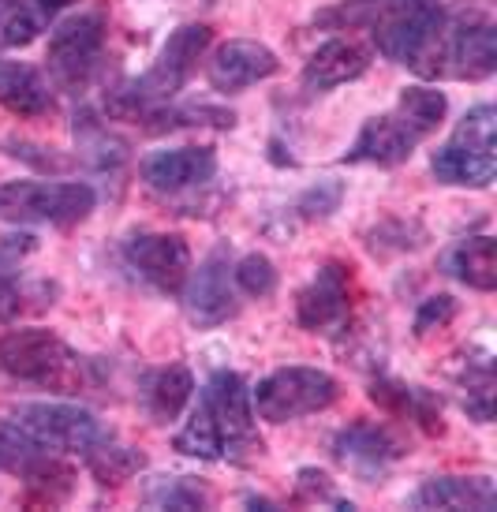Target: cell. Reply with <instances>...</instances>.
<instances>
[{"label": "cell", "instance_id": "19", "mask_svg": "<svg viewBox=\"0 0 497 512\" xmlns=\"http://www.w3.org/2000/svg\"><path fill=\"white\" fill-rule=\"evenodd\" d=\"M370 68V53L352 38H329L314 49L303 64V90L307 94H329L344 83L363 79Z\"/></svg>", "mask_w": 497, "mask_h": 512}, {"label": "cell", "instance_id": "37", "mask_svg": "<svg viewBox=\"0 0 497 512\" xmlns=\"http://www.w3.org/2000/svg\"><path fill=\"white\" fill-rule=\"evenodd\" d=\"M299 494L307 501H333V505H341V509H352V505H344L337 494H333V483H329V475L314 468H303L299 471Z\"/></svg>", "mask_w": 497, "mask_h": 512}, {"label": "cell", "instance_id": "14", "mask_svg": "<svg viewBox=\"0 0 497 512\" xmlns=\"http://www.w3.org/2000/svg\"><path fill=\"white\" fill-rule=\"evenodd\" d=\"M120 255L128 262V270H135L146 285L161 292V296H180L191 273V247L180 232H150L139 228L131 232Z\"/></svg>", "mask_w": 497, "mask_h": 512}, {"label": "cell", "instance_id": "5", "mask_svg": "<svg viewBox=\"0 0 497 512\" xmlns=\"http://www.w3.org/2000/svg\"><path fill=\"white\" fill-rule=\"evenodd\" d=\"M213 42V30L206 23H184L176 27L161 42L154 64L139 75V79H128V83L113 86L105 94V113L109 120H128V124H139L142 113H150L154 105H165L172 101L187 83L191 75L199 72V60L206 57V49Z\"/></svg>", "mask_w": 497, "mask_h": 512}, {"label": "cell", "instance_id": "2", "mask_svg": "<svg viewBox=\"0 0 497 512\" xmlns=\"http://www.w3.org/2000/svg\"><path fill=\"white\" fill-rule=\"evenodd\" d=\"M412 72L430 83H483L497 72V15L486 0L441 4Z\"/></svg>", "mask_w": 497, "mask_h": 512}, {"label": "cell", "instance_id": "21", "mask_svg": "<svg viewBox=\"0 0 497 512\" xmlns=\"http://www.w3.org/2000/svg\"><path fill=\"white\" fill-rule=\"evenodd\" d=\"M497 486L490 475H438L412 494V509H494Z\"/></svg>", "mask_w": 497, "mask_h": 512}, {"label": "cell", "instance_id": "16", "mask_svg": "<svg viewBox=\"0 0 497 512\" xmlns=\"http://www.w3.org/2000/svg\"><path fill=\"white\" fill-rule=\"evenodd\" d=\"M277 72H281V57L255 38H228L206 60V83L217 94H243L247 86L266 83Z\"/></svg>", "mask_w": 497, "mask_h": 512}, {"label": "cell", "instance_id": "10", "mask_svg": "<svg viewBox=\"0 0 497 512\" xmlns=\"http://www.w3.org/2000/svg\"><path fill=\"white\" fill-rule=\"evenodd\" d=\"M0 423L34 449L60 456H86L105 438V427L94 419V412H86L79 404H57V400L15 404L12 412L0 415Z\"/></svg>", "mask_w": 497, "mask_h": 512}, {"label": "cell", "instance_id": "24", "mask_svg": "<svg viewBox=\"0 0 497 512\" xmlns=\"http://www.w3.org/2000/svg\"><path fill=\"white\" fill-rule=\"evenodd\" d=\"M497 240L494 236H468L445 255V273L456 277L460 285L475 292H494L497 288Z\"/></svg>", "mask_w": 497, "mask_h": 512}, {"label": "cell", "instance_id": "4", "mask_svg": "<svg viewBox=\"0 0 497 512\" xmlns=\"http://www.w3.org/2000/svg\"><path fill=\"white\" fill-rule=\"evenodd\" d=\"M0 378L57 397H79L98 385L94 359L79 356L53 329H8L0 337Z\"/></svg>", "mask_w": 497, "mask_h": 512}, {"label": "cell", "instance_id": "18", "mask_svg": "<svg viewBox=\"0 0 497 512\" xmlns=\"http://www.w3.org/2000/svg\"><path fill=\"white\" fill-rule=\"evenodd\" d=\"M348 303H352V270L337 258H329L318 266L311 285L299 288L296 322L307 333H326L329 326H341L348 318Z\"/></svg>", "mask_w": 497, "mask_h": 512}, {"label": "cell", "instance_id": "29", "mask_svg": "<svg viewBox=\"0 0 497 512\" xmlns=\"http://www.w3.org/2000/svg\"><path fill=\"white\" fill-rule=\"evenodd\" d=\"M426 243V228L408 217H385L378 228L367 232V247L374 255H400V251H419Z\"/></svg>", "mask_w": 497, "mask_h": 512}, {"label": "cell", "instance_id": "30", "mask_svg": "<svg viewBox=\"0 0 497 512\" xmlns=\"http://www.w3.org/2000/svg\"><path fill=\"white\" fill-rule=\"evenodd\" d=\"M464 412L475 419V423H494V363L490 359H479V363H468V374H464Z\"/></svg>", "mask_w": 497, "mask_h": 512}, {"label": "cell", "instance_id": "6", "mask_svg": "<svg viewBox=\"0 0 497 512\" xmlns=\"http://www.w3.org/2000/svg\"><path fill=\"white\" fill-rule=\"evenodd\" d=\"M441 0H348L341 12L322 15L326 23L367 27L374 49L393 64L412 68L430 30L438 27Z\"/></svg>", "mask_w": 497, "mask_h": 512}, {"label": "cell", "instance_id": "17", "mask_svg": "<svg viewBox=\"0 0 497 512\" xmlns=\"http://www.w3.org/2000/svg\"><path fill=\"white\" fill-rule=\"evenodd\" d=\"M139 176L150 191L161 195H184L206 187L217 176V150L213 146H172L154 150L139 161Z\"/></svg>", "mask_w": 497, "mask_h": 512}, {"label": "cell", "instance_id": "9", "mask_svg": "<svg viewBox=\"0 0 497 512\" xmlns=\"http://www.w3.org/2000/svg\"><path fill=\"white\" fill-rule=\"evenodd\" d=\"M105 38H109V15L101 8L75 12L60 19L49 42H45V72L49 83L68 94H83L98 79L105 60Z\"/></svg>", "mask_w": 497, "mask_h": 512}, {"label": "cell", "instance_id": "7", "mask_svg": "<svg viewBox=\"0 0 497 512\" xmlns=\"http://www.w3.org/2000/svg\"><path fill=\"white\" fill-rule=\"evenodd\" d=\"M430 176L445 187L486 191L497 176V109L475 105L456 120L453 135L430 154Z\"/></svg>", "mask_w": 497, "mask_h": 512}, {"label": "cell", "instance_id": "35", "mask_svg": "<svg viewBox=\"0 0 497 512\" xmlns=\"http://www.w3.org/2000/svg\"><path fill=\"white\" fill-rule=\"evenodd\" d=\"M341 199H344V184H337V180H322V184L311 187V191L296 202V214L303 217V221H322V217H329L337 206H341Z\"/></svg>", "mask_w": 497, "mask_h": 512}, {"label": "cell", "instance_id": "11", "mask_svg": "<svg viewBox=\"0 0 497 512\" xmlns=\"http://www.w3.org/2000/svg\"><path fill=\"white\" fill-rule=\"evenodd\" d=\"M341 400V382L318 367H281L251 389V408L266 423H296L329 412Z\"/></svg>", "mask_w": 497, "mask_h": 512}, {"label": "cell", "instance_id": "8", "mask_svg": "<svg viewBox=\"0 0 497 512\" xmlns=\"http://www.w3.org/2000/svg\"><path fill=\"white\" fill-rule=\"evenodd\" d=\"M98 206V191L83 180H8L0 184L4 225L75 228Z\"/></svg>", "mask_w": 497, "mask_h": 512}, {"label": "cell", "instance_id": "34", "mask_svg": "<svg viewBox=\"0 0 497 512\" xmlns=\"http://www.w3.org/2000/svg\"><path fill=\"white\" fill-rule=\"evenodd\" d=\"M456 311H460V303H456L453 296H445V292H441V296H426L423 303H419V311H415V322H412L415 337H419V341H426L430 333L445 329L456 318Z\"/></svg>", "mask_w": 497, "mask_h": 512}, {"label": "cell", "instance_id": "3", "mask_svg": "<svg viewBox=\"0 0 497 512\" xmlns=\"http://www.w3.org/2000/svg\"><path fill=\"white\" fill-rule=\"evenodd\" d=\"M445 116H449V98L438 86H404L385 113H374L363 120L355 143L344 154V165L397 169L430 135H438Z\"/></svg>", "mask_w": 497, "mask_h": 512}, {"label": "cell", "instance_id": "33", "mask_svg": "<svg viewBox=\"0 0 497 512\" xmlns=\"http://www.w3.org/2000/svg\"><path fill=\"white\" fill-rule=\"evenodd\" d=\"M4 154L27 161V165H34L38 172H53V176H60V172H71L75 165H79L75 157H64V154H57L53 146L27 143V139H4Z\"/></svg>", "mask_w": 497, "mask_h": 512}, {"label": "cell", "instance_id": "31", "mask_svg": "<svg viewBox=\"0 0 497 512\" xmlns=\"http://www.w3.org/2000/svg\"><path fill=\"white\" fill-rule=\"evenodd\" d=\"M232 277H236L240 296L266 299L277 292V266H273V258L262 255V251H251V255H243L240 262H232Z\"/></svg>", "mask_w": 497, "mask_h": 512}, {"label": "cell", "instance_id": "32", "mask_svg": "<svg viewBox=\"0 0 497 512\" xmlns=\"http://www.w3.org/2000/svg\"><path fill=\"white\" fill-rule=\"evenodd\" d=\"M146 498L161 505V509H210L213 494L195 479L172 475V479H157V486H150Z\"/></svg>", "mask_w": 497, "mask_h": 512}, {"label": "cell", "instance_id": "12", "mask_svg": "<svg viewBox=\"0 0 497 512\" xmlns=\"http://www.w3.org/2000/svg\"><path fill=\"white\" fill-rule=\"evenodd\" d=\"M180 299H184L187 322L195 329H217L232 322L240 314V288L232 277V251L213 247L210 255L199 262V270L191 266Z\"/></svg>", "mask_w": 497, "mask_h": 512}, {"label": "cell", "instance_id": "36", "mask_svg": "<svg viewBox=\"0 0 497 512\" xmlns=\"http://www.w3.org/2000/svg\"><path fill=\"white\" fill-rule=\"evenodd\" d=\"M38 453L34 445H27V441L19 438L15 430H8L4 423H0V471H12V475H19V471L27 468V460Z\"/></svg>", "mask_w": 497, "mask_h": 512}, {"label": "cell", "instance_id": "22", "mask_svg": "<svg viewBox=\"0 0 497 512\" xmlns=\"http://www.w3.org/2000/svg\"><path fill=\"white\" fill-rule=\"evenodd\" d=\"M79 0H0V57L30 45Z\"/></svg>", "mask_w": 497, "mask_h": 512}, {"label": "cell", "instance_id": "1", "mask_svg": "<svg viewBox=\"0 0 497 512\" xmlns=\"http://www.w3.org/2000/svg\"><path fill=\"white\" fill-rule=\"evenodd\" d=\"M172 449L195 460H228V464H251L262 456V434L255 427L251 389L236 370H217L202 385L199 404L191 419L172 438Z\"/></svg>", "mask_w": 497, "mask_h": 512}, {"label": "cell", "instance_id": "25", "mask_svg": "<svg viewBox=\"0 0 497 512\" xmlns=\"http://www.w3.org/2000/svg\"><path fill=\"white\" fill-rule=\"evenodd\" d=\"M142 397H146V412L154 423H172V419L184 415V408L195 397V378L184 363H172V367H161L146 378Z\"/></svg>", "mask_w": 497, "mask_h": 512}, {"label": "cell", "instance_id": "27", "mask_svg": "<svg viewBox=\"0 0 497 512\" xmlns=\"http://www.w3.org/2000/svg\"><path fill=\"white\" fill-rule=\"evenodd\" d=\"M83 460H86V468H90V475H94L101 486H124L128 479H135V475L146 468V453H139L135 445L116 441L113 434H105Z\"/></svg>", "mask_w": 497, "mask_h": 512}, {"label": "cell", "instance_id": "15", "mask_svg": "<svg viewBox=\"0 0 497 512\" xmlns=\"http://www.w3.org/2000/svg\"><path fill=\"white\" fill-rule=\"evenodd\" d=\"M404 453H408V445H404L389 427L370 423V419H355V423H348V427L333 438L337 464L355 471L363 483H378Z\"/></svg>", "mask_w": 497, "mask_h": 512}, {"label": "cell", "instance_id": "28", "mask_svg": "<svg viewBox=\"0 0 497 512\" xmlns=\"http://www.w3.org/2000/svg\"><path fill=\"white\" fill-rule=\"evenodd\" d=\"M75 143H79L83 157L98 161L101 169H113V165H120L128 157V146L120 143V139H113V131L105 128L90 109H83V113L75 116Z\"/></svg>", "mask_w": 497, "mask_h": 512}, {"label": "cell", "instance_id": "26", "mask_svg": "<svg viewBox=\"0 0 497 512\" xmlns=\"http://www.w3.org/2000/svg\"><path fill=\"white\" fill-rule=\"evenodd\" d=\"M142 131H176V128H217L228 131L236 128V113L232 109H221V105H210V101H191V105H154L150 113L139 116Z\"/></svg>", "mask_w": 497, "mask_h": 512}, {"label": "cell", "instance_id": "13", "mask_svg": "<svg viewBox=\"0 0 497 512\" xmlns=\"http://www.w3.org/2000/svg\"><path fill=\"white\" fill-rule=\"evenodd\" d=\"M34 247H38V240L30 232L0 240V322L34 318L57 303V281H42V277H30L23 270L27 255H34Z\"/></svg>", "mask_w": 497, "mask_h": 512}, {"label": "cell", "instance_id": "23", "mask_svg": "<svg viewBox=\"0 0 497 512\" xmlns=\"http://www.w3.org/2000/svg\"><path fill=\"white\" fill-rule=\"evenodd\" d=\"M370 400L382 408V412L397 415V419H412L415 427H423L426 434H441V400L423 389V385H408L397 378H378L370 382Z\"/></svg>", "mask_w": 497, "mask_h": 512}, {"label": "cell", "instance_id": "20", "mask_svg": "<svg viewBox=\"0 0 497 512\" xmlns=\"http://www.w3.org/2000/svg\"><path fill=\"white\" fill-rule=\"evenodd\" d=\"M57 86L49 83V75L38 72L34 64L23 60H8L0 64V109L19 116V120H42L57 109L53 98Z\"/></svg>", "mask_w": 497, "mask_h": 512}]
</instances>
